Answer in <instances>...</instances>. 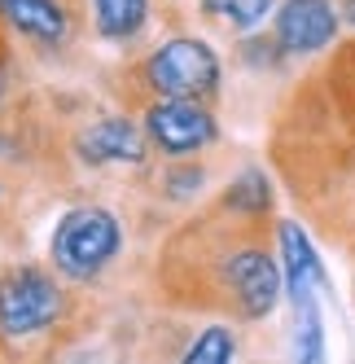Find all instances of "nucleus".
Masks as SVG:
<instances>
[{"instance_id":"nucleus-5","label":"nucleus","mask_w":355,"mask_h":364,"mask_svg":"<svg viewBox=\"0 0 355 364\" xmlns=\"http://www.w3.org/2000/svg\"><path fill=\"white\" fill-rule=\"evenodd\" d=\"M145 132L163 154L171 159H189V154L207 149L215 141V119L202 101H185V97H163L145 110Z\"/></svg>"},{"instance_id":"nucleus-8","label":"nucleus","mask_w":355,"mask_h":364,"mask_svg":"<svg viewBox=\"0 0 355 364\" xmlns=\"http://www.w3.org/2000/svg\"><path fill=\"white\" fill-rule=\"evenodd\" d=\"M0 18L9 22L18 36H27L36 44H62L70 22H66V9L58 0H0Z\"/></svg>"},{"instance_id":"nucleus-11","label":"nucleus","mask_w":355,"mask_h":364,"mask_svg":"<svg viewBox=\"0 0 355 364\" xmlns=\"http://www.w3.org/2000/svg\"><path fill=\"white\" fill-rule=\"evenodd\" d=\"M294 364H324V325L316 294L294 303Z\"/></svg>"},{"instance_id":"nucleus-4","label":"nucleus","mask_w":355,"mask_h":364,"mask_svg":"<svg viewBox=\"0 0 355 364\" xmlns=\"http://www.w3.org/2000/svg\"><path fill=\"white\" fill-rule=\"evenodd\" d=\"M219 285H224L228 303H233L246 321H263L276 307V299H281V268H276V259L259 242H246V246L224 255Z\"/></svg>"},{"instance_id":"nucleus-10","label":"nucleus","mask_w":355,"mask_h":364,"mask_svg":"<svg viewBox=\"0 0 355 364\" xmlns=\"http://www.w3.org/2000/svg\"><path fill=\"white\" fill-rule=\"evenodd\" d=\"M92 14L106 40H132L149 18V0H92Z\"/></svg>"},{"instance_id":"nucleus-3","label":"nucleus","mask_w":355,"mask_h":364,"mask_svg":"<svg viewBox=\"0 0 355 364\" xmlns=\"http://www.w3.org/2000/svg\"><path fill=\"white\" fill-rule=\"evenodd\" d=\"M62 316V290L40 268H13L0 277V333L31 338Z\"/></svg>"},{"instance_id":"nucleus-12","label":"nucleus","mask_w":355,"mask_h":364,"mask_svg":"<svg viewBox=\"0 0 355 364\" xmlns=\"http://www.w3.org/2000/svg\"><path fill=\"white\" fill-rule=\"evenodd\" d=\"M233 355H237V333L228 325H211L193 338V347L185 351L180 364H233Z\"/></svg>"},{"instance_id":"nucleus-6","label":"nucleus","mask_w":355,"mask_h":364,"mask_svg":"<svg viewBox=\"0 0 355 364\" xmlns=\"http://www.w3.org/2000/svg\"><path fill=\"white\" fill-rule=\"evenodd\" d=\"M338 36V9L329 0H285L276 14V48L285 53H320Z\"/></svg>"},{"instance_id":"nucleus-15","label":"nucleus","mask_w":355,"mask_h":364,"mask_svg":"<svg viewBox=\"0 0 355 364\" xmlns=\"http://www.w3.org/2000/svg\"><path fill=\"white\" fill-rule=\"evenodd\" d=\"M167 185H171V189H167L171 198H185L189 189L202 185V171H197V167H180V171H171V176H167Z\"/></svg>"},{"instance_id":"nucleus-1","label":"nucleus","mask_w":355,"mask_h":364,"mask_svg":"<svg viewBox=\"0 0 355 364\" xmlns=\"http://www.w3.org/2000/svg\"><path fill=\"white\" fill-rule=\"evenodd\" d=\"M123 246V224L106 206H75L53 228L48 242V259L53 268L70 281H92L97 272L110 268V259Z\"/></svg>"},{"instance_id":"nucleus-14","label":"nucleus","mask_w":355,"mask_h":364,"mask_svg":"<svg viewBox=\"0 0 355 364\" xmlns=\"http://www.w3.org/2000/svg\"><path fill=\"white\" fill-rule=\"evenodd\" d=\"M224 206H233V211H246V215H263L268 206H272V189H268L263 171H246L237 185L228 189Z\"/></svg>"},{"instance_id":"nucleus-9","label":"nucleus","mask_w":355,"mask_h":364,"mask_svg":"<svg viewBox=\"0 0 355 364\" xmlns=\"http://www.w3.org/2000/svg\"><path fill=\"white\" fill-rule=\"evenodd\" d=\"M281 259H285L290 303L316 294L320 285H324V268H320V259H316V250H312V242H307V232H302L294 220H285V224H281Z\"/></svg>"},{"instance_id":"nucleus-16","label":"nucleus","mask_w":355,"mask_h":364,"mask_svg":"<svg viewBox=\"0 0 355 364\" xmlns=\"http://www.w3.org/2000/svg\"><path fill=\"white\" fill-rule=\"evenodd\" d=\"M0 88H5V80H0Z\"/></svg>"},{"instance_id":"nucleus-7","label":"nucleus","mask_w":355,"mask_h":364,"mask_svg":"<svg viewBox=\"0 0 355 364\" xmlns=\"http://www.w3.org/2000/svg\"><path fill=\"white\" fill-rule=\"evenodd\" d=\"M80 159L101 167V163H145V136L132 119H101L75 141Z\"/></svg>"},{"instance_id":"nucleus-13","label":"nucleus","mask_w":355,"mask_h":364,"mask_svg":"<svg viewBox=\"0 0 355 364\" xmlns=\"http://www.w3.org/2000/svg\"><path fill=\"white\" fill-rule=\"evenodd\" d=\"M202 9L215 22H224V27H233V31H250L268 18L272 0H202Z\"/></svg>"},{"instance_id":"nucleus-2","label":"nucleus","mask_w":355,"mask_h":364,"mask_svg":"<svg viewBox=\"0 0 355 364\" xmlns=\"http://www.w3.org/2000/svg\"><path fill=\"white\" fill-rule=\"evenodd\" d=\"M145 80L163 97H185V101H202L207 92H215L219 84V58L211 53L207 40H167L154 58L145 62Z\"/></svg>"}]
</instances>
